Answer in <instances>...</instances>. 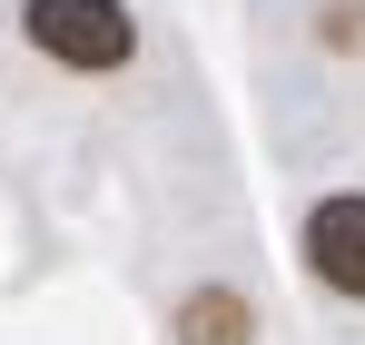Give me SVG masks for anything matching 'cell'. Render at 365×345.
<instances>
[{"label": "cell", "instance_id": "obj_1", "mask_svg": "<svg viewBox=\"0 0 365 345\" xmlns=\"http://www.w3.org/2000/svg\"><path fill=\"white\" fill-rule=\"evenodd\" d=\"M30 50H50L60 69H119L138 50V20L128 0H30Z\"/></svg>", "mask_w": 365, "mask_h": 345}, {"label": "cell", "instance_id": "obj_2", "mask_svg": "<svg viewBox=\"0 0 365 345\" xmlns=\"http://www.w3.org/2000/svg\"><path fill=\"white\" fill-rule=\"evenodd\" d=\"M306 267L336 296H365V197H326L306 217Z\"/></svg>", "mask_w": 365, "mask_h": 345}, {"label": "cell", "instance_id": "obj_3", "mask_svg": "<svg viewBox=\"0 0 365 345\" xmlns=\"http://www.w3.org/2000/svg\"><path fill=\"white\" fill-rule=\"evenodd\" d=\"M178 336L187 345H247V296L237 287H197L187 316H178Z\"/></svg>", "mask_w": 365, "mask_h": 345}]
</instances>
